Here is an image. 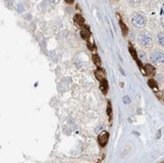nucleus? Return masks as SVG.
<instances>
[{
    "label": "nucleus",
    "instance_id": "f257e3e1",
    "mask_svg": "<svg viewBox=\"0 0 164 163\" xmlns=\"http://www.w3.org/2000/svg\"><path fill=\"white\" fill-rule=\"evenodd\" d=\"M138 43H140L141 45L143 46V47H149V46L152 45L151 35L146 32L141 33L140 35H138Z\"/></svg>",
    "mask_w": 164,
    "mask_h": 163
},
{
    "label": "nucleus",
    "instance_id": "f03ea898",
    "mask_svg": "<svg viewBox=\"0 0 164 163\" xmlns=\"http://www.w3.org/2000/svg\"><path fill=\"white\" fill-rule=\"evenodd\" d=\"M132 24L138 29H143L146 26V19L141 14H135L132 17Z\"/></svg>",
    "mask_w": 164,
    "mask_h": 163
},
{
    "label": "nucleus",
    "instance_id": "7ed1b4c3",
    "mask_svg": "<svg viewBox=\"0 0 164 163\" xmlns=\"http://www.w3.org/2000/svg\"><path fill=\"white\" fill-rule=\"evenodd\" d=\"M151 60L155 64L163 63V53H161L159 51H155L153 53H151Z\"/></svg>",
    "mask_w": 164,
    "mask_h": 163
},
{
    "label": "nucleus",
    "instance_id": "20e7f679",
    "mask_svg": "<svg viewBox=\"0 0 164 163\" xmlns=\"http://www.w3.org/2000/svg\"><path fill=\"white\" fill-rule=\"evenodd\" d=\"M108 137H109V134L106 133V132H104V133H102L99 137H98V142H99V145H101V147H105V145H107Z\"/></svg>",
    "mask_w": 164,
    "mask_h": 163
},
{
    "label": "nucleus",
    "instance_id": "39448f33",
    "mask_svg": "<svg viewBox=\"0 0 164 163\" xmlns=\"http://www.w3.org/2000/svg\"><path fill=\"white\" fill-rule=\"evenodd\" d=\"M145 69H146V74H148V75H152V74H154V72H155L154 67H153V66H151V64H146V65H145Z\"/></svg>",
    "mask_w": 164,
    "mask_h": 163
},
{
    "label": "nucleus",
    "instance_id": "423d86ee",
    "mask_svg": "<svg viewBox=\"0 0 164 163\" xmlns=\"http://www.w3.org/2000/svg\"><path fill=\"white\" fill-rule=\"evenodd\" d=\"M81 35H82V38H83L87 39L89 38V35H90V32H89V30L87 29V28H84V29L82 30Z\"/></svg>",
    "mask_w": 164,
    "mask_h": 163
},
{
    "label": "nucleus",
    "instance_id": "0eeeda50",
    "mask_svg": "<svg viewBox=\"0 0 164 163\" xmlns=\"http://www.w3.org/2000/svg\"><path fill=\"white\" fill-rule=\"evenodd\" d=\"M74 21L76 24L79 25V26H82V25L84 24V18L81 15H79V14L74 17Z\"/></svg>",
    "mask_w": 164,
    "mask_h": 163
},
{
    "label": "nucleus",
    "instance_id": "6e6552de",
    "mask_svg": "<svg viewBox=\"0 0 164 163\" xmlns=\"http://www.w3.org/2000/svg\"><path fill=\"white\" fill-rule=\"evenodd\" d=\"M100 89H101V91H102V92L104 94H106V91H107V89H108V86H107V82L106 80H101V85H100Z\"/></svg>",
    "mask_w": 164,
    "mask_h": 163
},
{
    "label": "nucleus",
    "instance_id": "1a4fd4ad",
    "mask_svg": "<svg viewBox=\"0 0 164 163\" xmlns=\"http://www.w3.org/2000/svg\"><path fill=\"white\" fill-rule=\"evenodd\" d=\"M120 26H121V30H122V33L124 35H127V33H128V28L126 27V25L123 23L122 21H120Z\"/></svg>",
    "mask_w": 164,
    "mask_h": 163
},
{
    "label": "nucleus",
    "instance_id": "9d476101",
    "mask_svg": "<svg viewBox=\"0 0 164 163\" xmlns=\"http://www.w3.org/2000/svg\"><path fill=\"white\" fill-rule=\"evenodd\" d=\"M16 10L18 11L19 13H21V12H23V11L25 10V7H24V4L23 3H21V2H20V3H18V5H17V7H16Z\"/></svg>",
    "mask_w": 164,
    "mask_h": 163
},
{
    "label": "nucleus",
    "instance_id": "9b49d317",
    "mask_svg": "<svg viewBox=\"0 0 164 163\" xmlns=\"http://www.w3.org/2000/svg\"><path fill=\"white\" fill-rule=\"evenodd\" d=\"M157 38H158V44H159V45H163V41H164V39H163V33H160L159 35H157Z\"/></svg>",
    "mask_w": 164,
    "mask_h": 163
},
{
    "label": "nucleus",
    "instance_id": "f8f14e48",
    "mask_svg": "<svg viewBox=\"0 0 164 163\" xmlns=\"http://www.w3.org/2000/svg\"><path fill=\"white\" fill-rule=\"evenodd\" d=\"M95 76H97V78L99 81L103 80V74H102V72L99 71V70H97V71H95Z\"/></svg>",
    "mask_w": 164,
    "mask_h": 163
},
{
    "label": "nucleus",
    "instance_id": "ddd939ff",
    "mask_svg": "<svg viewBox=\"0 0 164 163\" xmlns=\"http://www.w3.org/2000/svg\"><path fill=\"white\" fill-rule=\"evenodd\" d=\"M107 114L109 115L110 119H111V117H112V107H111L110 102H108V104H107Z\"/></svg>",
    "mask_w": 164,
    "mask_h": 163
},
{
    "label": "nucleus",
    "instance_id": "4468645a",
    "mask_svg": "<svg viewBox=\"0 0 164 163\" xmlns=\"http://www.w3.org/2000/svg\"><path fill=\"white\" fill-rule=\"evenodd\" d=\"M93 62H94L97 65H100V59L98 57L97 55H93V58H92Z\"/></svg>",
    "mask_w": 164,
    "mask_h": 163
},
{
    "label": "nucleus",
    "instance_id": "2eb2a0df",
    "mask_svg": "<svg viewBox=\"0 0 164 163\" xmlns=\"http://www.w3.org/2000/svg\"><path fill=\"white\" fill-rule=\"evenodd\" d=\"M130 52H131V54L133 55V57H134V59H137V58H138L137 52H136V50L134 49V47L130 46Z\"/></svg>",
    "mask_w": 164,
    "mask_h": 163
},
{
    "label": "nucleus",
    "instance_id": "dca6fc26",
    "mask_svg": "<svg viewBox=\"0 0 164 163\" xmlns=\"http://www.w3.org/2000/svg\"><path fill=\"white\" fill-rule=\"evenodd\" d=\"M148 86H151V88H152V89H154V88H156V83H155V81H153V80H149L148 81Z\"/></svg>",
    "mask_w": 164,
    "mask_h": 163
},
{
    "label": "nucleus",
    "instance_id": "f3484780",
    "mask_svg": "<svg viewBox=\"0 0 164 163\" xmlns=\"http://www.w3.org/2000/svg\"><path fill=\"white\" fill-rule=\"evenodd\" d=\"M128 2L131 5H138L141 2V0H128Z\"/></svg>",
    "mask_w": 164,
    "mask_h": 163
},
{
    "label": "nucleus",
    "instance_id": "a211bd4d",
    "mask_svg": "<svg viewBox=\"0 0 164 163\" xmlns=\"http://www.w3.org/2000/svg\"><path fill=\"white\" fill-rule=\"evenodd\" d=\"M47 1H48L50 4L56 5V4H57V3H59V1H60V0H47Z\"/></svg>",
    "mask_w": 164,
    "mask_h": 163
},
{
    "label": "nucleus",
    "instance_id": "6ab92c4d",
    "mask_svg": "<svg viewBox=\"0 0 164 163\" xmlns=\"http://www.w3.org/2000/svg\"><path fill=\"white\" fill-rule=\"evenodd\" d=\"M25 18H26V20H31L32 19V15H31V14H27V15L25 16Z\"/></svg>",
    "mask_w": 164,
    "mask_h": 163
},
{
    "label": "nucleus",
    "instance_id": "aec40b11",
    "mask_svg": "<svg viewBox=\"0 0 164 163\" xmlns=\"http://www.w3.org/2000/svg\"><path fill=\"white\" fill-rule=\"evenodd\" d=\"M124 101H125L126 103H129V102H130L129 97H128V96H125V97H124Z\"/></svg>",
    "mask_w": 164,
    "mask_h": 163
},
{
    "label": "nucleus",
    "instance_id": "412c9836",
    "mask_svg": "<svg viewBox=\"0 0 164 163\" xmlns=\"http://www.w3.org/2000/svg\"><path fill=\"white\" fill-rule=\"evenodd\" d=\"M140 54H141V58H142V59H146V55L143 54V52H140Z\"/></svg>",
    "mask_w": 164,
    "mask_h": 163
},
{
    "label": "nucleus",
    "instance_id": "4be33fe9",
    "mask_svg": "<svg viewBox=\"0 0 164 163\" xmlns=\"http://www.w3.org/2000/svg\"><path fill=\"white\" fill-rule=\"evenodd\" d=\"M65 1H66V2H67V3L71 4V3H73V2H74V0H65Z\"/></svg>",
    "mask_w": 164,
    "mask_h": 163
},
{
    "label": "nucleus",
    "instance_id": "5701e85b",
    "mask_svg": "<svg viewBox=\"0 0 164 163\" xmlns=\"http://www.w3.org/2000/svg\"><path fill=\"white\" fill-rule=\"evenodd\" d=\"M97 163H100V162H97Z\"/></svg>",
    "mask_w": 164,
    "mask_h": 163
}]
</instances>
